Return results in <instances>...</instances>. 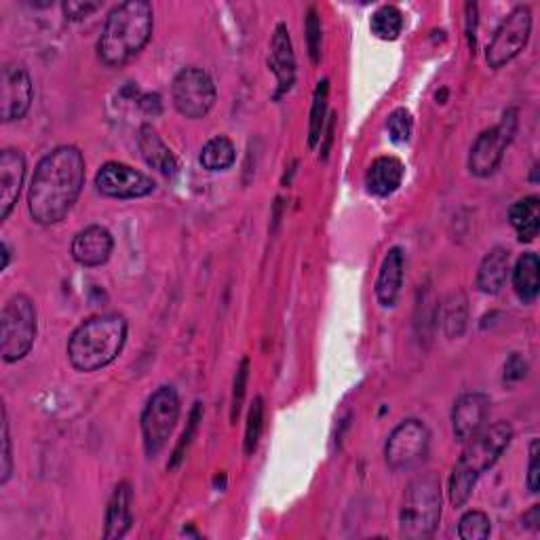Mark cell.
Segmentation results:
<instances>
[{"label": "cell", "mask_w": 540, "mask_h": 540, "mask_svg": "<svg viewBox=\"0 0 540 540\" xmlns=\"http://www.w3.org/2000/svg\"><path fill=\"white\" fill-rule=\"evenodd\" d=\"M87 165L83 152L64 144L38 161L28 190V211L36 224L53 226L62 222L79 201Z\"/></svg>", "instance_id": "cell-1"}, {"label": "cell", "mask_w": 540, "mask_h": 540, "mask_svg": "<svg viewBox=\"0 0 540 540\" xmlns=\"http://www.w3.org/2000/svg\"><path fill=\"white\" fill-rule=\"evenodd\" d=\"M154 30V11L146 0H127L114 7L102 28L98 57L108 68L129 64L150 41Z\"/></svg>", "instance_id": "cell-2"}, {"label": "cell", "mask_w": 540, "mask_h": 540, "mask_svg": "<svg viewBox=\"0 0 540 540\" xmlns=\"http://www.w3.org/2000/svg\"><path fill=\"white\" fill-rule=\"evenodd\" d=\"M513 439V427L509 422H494L486 424L484 429L477 431L467 443L465 452L450 475L448 498L454 509L465 507L473 494L477 479L492 469L498 458L509 448Z\"/></svg>", "instance_id": "cell-3"}, {"label": "cell", "mask_w": 540, "mask_h": 540, "mask_svg": "<svg viewBox=\"0 0 540 540\" xmlns=\"http://www.w3.org/2000/svg\"><path fill=\"white\" fill-rule=\"evenodd\" d=\"M127 319L117 313L83 321L68 340V359L76 372H98L110 365L127 342Z\"/></svg>", "instance_id": "cell-4"}, {"label": "cell", "mask_w": 540, "mask_h": 540, "mask_svg": "<svg viewBox=\"0 0 540 540\" xmlns=\"http://www.w3.org/2000/svg\"><path fill=\"white\" fill-rule=\"evenodd\" d=\"M441 484L433 473L416 477L405 490L399 511V532L403 538H431L441 522Z\"/></svg>", "instance_id": "cell-5"}, {"label": "cell", "mask_w": 540, "mask_h": 540, "mask_svg": "<svg viewBox=\"0 0 540 540\" xmlns=\"http://www.w3.org/2000/svg\"><path fill=\"white\" fill-rule=\"evenodd\" d=\"M38 317L34 302L17 294L7 300L0 313V357L5 363L22 361L34 346Z\"/></svg>", "instance_id": "cell-6"}, {"label": "cell", "mask_w": 540, "mask_h": 540, "mask_svg": "<svg viewBox=\"0 0 540 540\" xmlns=\"http://www.w3.org/2000/svg\"><path fill=\"white\" fill-rule=\"evenodd\" d=\"M180 412V395L173 387H167V384L148 397L140 420L144 452L148 458H154L167 446L173 429H176Z\"/></svg>", "instance_id": "cell-7"}, {"label": "cell", "mask_w": 540, "mask_h": 540, "mask_svg": "<svg viewBox=\"0 0 540 540\" xmlns=\"http://www.w3.org/2000/svg\"><path fill=\"white\" fill-rule=\"evenodd\" d=\"M431 433L422 420H403L393 429L384 446V458L395 473H408L418 469L429 456Z\"/></svg>", "instance_id": "cell-8"}, {"label": "cell", "mask_w": 540, "mask_h": 540, "mask_svg": "<svg viewBox=\"0 0 540 540\" xmlns=\"http://www.w3.org/2000/svg\"><path fill=\"white\" fill-rule=\"evenodd\" d=\"M517 133V110L509 108L503 119L492 129L481 131L469 154V171L477 178H490L505 159V152L511 146Z\"/></svg>", "instance_id": "cell-9"}, {"label": "cell", "mask_w": 540, "mask_h": 540, "mask_svg": "<svg viewBox=\"0 0 540 540\" xmlns=\"http://www.w3.org/2000/svg\"><path fill=\"white\" fill-rule=\"evenodd\" d=\"M218 91L203 68H182L171 85V100L186 119H203L214 108Z\"/></svg>", "instance_id": "cell-10"}, {"label": "cell", "mask_w": 540, "mask_h": 540, "mask_svg": "<svg viewBox=\"0 0 540 540\" xmlns=\"http://www.w3.org/2000/svg\"><path fill=\"white\" fill-rule=\"evenodd\" d=\"M532 32V11L528 5L515 7L498 26L486 49V60L490 68H503L524 51Z\"/></svg>", "instance_id": "cell-11"}, {"label": "cell", "mask_w": 540, "mask_h": 540, "mask_svg": "<svg viewBox=\"0 0 540 540\" xmlns=\"http://www.w3.org/2000/svg\"><path fill=\"white\" fill-rule=\"evenodd\" d=\"M95 188L108 199H142L152 195L154 182L138 169L110 161L95 173Z\"/></svg>", "instance_id": "cell-12"}, {"label": "cell", "mask_w": 540, "mask_h": 540, "mask_svg": "<svg viewBox=\"0 0 540 540\" xmlns=\"http://www.w3.org/2000/svg\"><path fill=\"white\" fill-rule=\"evenodd\" d=\"M34 100V85L24 66L5 64L0 72V119L13 123L24 119Z\"/></svg>", "instance_id": "cell-13"}, {"label": "cell", "mask_w": 540, "mask_h": 540, "mask_svg": "<svg viewBox=\"0 0 540 540\" xmlns=\"http://www.w3.org/2000/svg\"><path fill=\"white\" fill-rule=\"evenodd\" d=\"M490 414V397L486 393L462 395L452 408V431L460 443H467L477 431L486 427Z\"/></svg>", "instance_id": "cell-14"}, {"label": "cell", "mask_w": 540, "mask_h": 540, "mask_svg": "<svg viewBox=\"0 0 540 540\" xmlns=\"http://www.w3.org/2000/svg\"><path fill=\"white\" fill-rule=\"evenodd\" d=\"M112 249H114V239L110 235V230L100 224H93L74 235L70 254L74 262H79L81 266L95 268L110 260Z\"/></svg>", "instance_id": "cell-15"}, {"label": "cell", "mask_w": 540, "mask_h": 540, "mask_svg": "<svg viewBox=\"0 0 540 540\" xmlns=\"http://www.w3.org/2000/svg\"><path fill=\"white\" fill-rule=\"evenodd\" d=\"M26 178V159L15 148L0 152V218L7 220L13 211Z\"/></svg>", "instance_id": "cell-16"}, {"label": "cell", "mask_w": 540, "mask_h": 540, "mask_svg": "<svg viewBox=\"0 0 540 540\" xmlns=\"http://www.w3.org/2000/svg\"><path fill=\"white\" fill-rule=\"evenodd\" d=\"M268 66L277 79V98H281V95H285L296 83V53L285 24H279L275 28L273 41H270Z\"/></svg>", "instance_id": "cell-17"}, {"label": "cell", "mask_w": 540, "mask_h": 540, "mask_svg": "<svg viewBox=\"0 0 540 540\" xmlns=\"http://www.w3.org/2000/svg\"><path fill=\"white\" fill-rule=\"evenodd\" d=\"M511 254L505 247H492L490 252L484 256L477 270L475 285L479 292L496 296L500 289L505 287L509 270H511Z\"/></svg>", "instance_id": "cell-18"}, {"label": "cell", "mask_w": 540, "mask_h": 540, "mask_svg": "<svg viewBox=\"0 0 540 540\" xmlns=\"http://www.w3.org/2000/svg\"><path fill=\"white\" fill-rule=\"evenodd\" d=\"M131 505H133V490L127 481H123V484L114 488V492L108 500L104 538H108V540L123 538L131 530V524H133Z\"/></svg>", "instance_id": "cell-19"}, {"label": "cell", "mask_w": 540, "mask_h": 540, "mask_svg": "<svg viewBox=\"0 0 540 540\" xmlns=\"http://www.w3.org/2000/svg\"><path fill=\"white\" fill-rule=\"evenodd\" d=\"M403 285V252L393 247L384 256L380 264V273L376 279V298L382 306H395Z\"/></svg>", "instance_id": "cell-20"}, {"label": "cell", "mask_w": 540, "mask_h": 540, "mask_svg": "<svg viewBox=\"0 0 540 540\" xmlns=\"http://www.w3.org/2000/svg\"><path fill=\"white\" fill-rule=\"evenodd\" d=\"M405 167L395 157H380L376 159L368 173H365V186L374 197H391L393 192L399 190L403 182Z\"/></svg>", "instance_id": "cell-21"}, {"label": "cell", "mask_w": 540, "mask_h": 540, "mask_svg": "<svg viewBox=\"0 0 540 540\" xmlns=\"http://www.w3.org/2000/svg\"><path fill=\"white\" fill-rule=\"evenodd\" d=\"M138 146L142 159L146 161L148 167L157 169L163 176H176L178 171V161L173 157V152L169 146L161 140V135L154 131L150 125H144L138 135Z\"/></svg>", "instance_id": "cell-22"}, {"label": "cell", "mask_w": 540, "mask_h": 540, "mask_svg": "<svg viewBox=\"0 0 540 540\" xmlns=\"http://www.w3.org/2000/svg\"><path fill=\"white\" fill-rule=\"evenodd\" d=\"M513 289L519 302L532 304L540 294V260L534 252L519 256L513 266Z\"/></svg>", "instance_id": "cell-23"}, {"label": "cell", "mask_w": 540, "mask_h": 540, "mask_svg": "<svg viewBox=\"0 0 540 540\" xmlns=\"http://www.w3.org/2000/svg\"><path fill=\"white\" fill-rule=\"evenodd\" d=\"M509 222L515 228L519 241L522 243L534 241L540 230V199L532 195L513 203L509 209Z\"/></svg>", "instance_id": "cell-24"}, {"label": "cell", "mask_w": 540, "mask_h": 540, "mask_svg": "<svg viewBox=\"0 0 540 540\" xmlns=\"http://www.w3.org/2000/svg\"><path fill=\"white\" fill-rule=\"evenodd\" d=\"M199 161L207 171H226L235 165L237 150L235 144L230 142L226 135H216L211 138L199 154Z\"/></svg>", "instance_id": "cell-25"}, {"label": "cell", "mask_w": 540, "mask_h": 540, "mask_svg": "<svg viewBox=\"0 0 540 540\" xmlns=\"http://www.w3.org/2000/svg\"><path fill=\"white\" fill-rule=\"evenodd\" d=\"M467 298L462 292L452 294L446 304L441 308V321H443V332L448 338H460L462 332L467 327Z\"/></svg>", "instance_id": "cell-26"}, {"label": "cell", "mask_w": 540, "mask_h": 540, "mask_svg": "<svg viewBox=\"0 0 540 540\" xmlns=\"http://www.w3.org/2000/svg\"><path fill=\"white\" fill-rule=\"evenodd\" d=\"M327 93H330V83H327V79H323L317 85L311 108V123H308V146L311 148H317V144L321 142L325 133V123L330 119V114H327Z\"/></svg>", "instance_id": "cell-27"}, {"label": "cell", "mask_w": 540, "mask_h": 540, "mask_svg": "<svg viewBox=\"0 0 540 540\" xmlns=\"http://www.w3.org/2000/svg\"><path fill=\"white\" fill-rule=\"evenodd\" d=\"M403 30V13L395 5H384L372 15V32L380 41H397Z\"/></svg>", "instance_id": "cell-28"}, {"label": "cell", "mask_w": 540, "mask_h": 540, "mask_svg": "<svg viewBox=\"0 0 540 540\" xmlns=\"http://www.w3.org/2000/svg\"><path fill=\"white\" fill-rule=\"evenodd\" d=\"M492 534V522L484 511H467L458 522V536L462 540H486Z\"/></svg>", "instance_id": "cell-29"}, {"label": "cell", "mask_w": 540, "mask_h": 540, "mask_svg": "<svg viewBox=\"0 0 540 540\" xmlns=\"http://www.w3.org/2000/svg\"><path fill=\"white\" fill-rule=\"evenodd\" d=\"M264 429V401L262 397H256L252 408H249L247 427H245V454L252 456L258 448V441Z\"/></svg>", "instance_id": "cell-30"}, {"label": "cell", "mask_w": 540, "mask_h": 540, "mask_svg": "<svg viewBox=\"0 0 540 540\" xmlns=\"http://www.w3.org/2000/svg\"><path fill=\"white\" fill-rule=\"evenodd\" d=\"M412 129H414V119H412L410 110L397 108V110H393V112L389 114L387 131H389L391 142H395V144H405V142L410 140Z\"/></svg>", "instance_id": "cell-31"}, {"label": "cell", "mask_w": 540, "mask_h": 540, "mask_svg": "<svg viewBox=\"0 0 540 540\" xmlns=\"http://www.w3.org/2000/svg\"><path fill=\"white\" fill-rule=\"evenodd\" d=\"M306 43H308V55H311L313 64H319L321 62V19L315 7L308 9V15H306Z\"/></svg>", "instance_id": "cell-32"}, {"label": "cell", "mask_w": 540, "mask_h": 540, "mask_svg": "<svg viewBox=\"0 0 540 540\" xmlns=\"http://www.w3.org/2000/svg\"><path fill=\"white\" fill-rule=\"evenodd\" d=\"M0 429H3V454H0V484H7L13 473V450H11V431H9V418H7V408H3V422H0Z\"/></svg>", "instance_id": "cell-33"}, {"label": "cell", "mask_w": 540, "mask_h": 540, "mask_svg": "<svg viewBox=\"0 0 540 540\" xmlns=\"http://www.w3.org/2000/svg\"><path fill=\"white\" fill-rule=\"evenodd\" d=\"M201 416H203V412H201V403H195V408H192L190 418H188V427H186V431L182 433V439H180V443H178V448H176V452H173V458H171V462H169V469H176V467L180 465V460L184 458L186 448L190 446L192 435H195V431H197V427H199Z\"/></svg>", "instance_id": "cell-34"}, {"label": "cell", "mask_w": 540, "mask_h": 540, "mask_svg": "<svg viewBox=\"0 0 540 540\" xmlns=\"http://www.w3.org/2000/svg\"><path fill=\"white\" fill-rule=\"evenodd\" d=\"M247 380H249V359L243 357L239 370H237V376H235V389H233V405H230V420H237L239 412H241V405H243V399H245V391H247Z\"/></svg>", "instance_id": "cell-35"}, {"label": "cell", "mask_w": 540, "mask_h": 540, "mask_svg": "<svg viewBox=\"0 0 540 540\" xmlns=\"http://www.w3.org/2000/svg\"><path fill=\"white\" fill-rule=\"evenodd\" d=\"M102 5L100 3H91V0H66V3L62 5L64 9V15L68 19H72V22H81V19H87L91 13L98 11Z\"/></svg>", "instance_id": "cell-36"}, {"label": "cell", "mask_w": 540, "mask_h": 540, "mask_svg": "<svg viewBox=\"0 0 540 540\" xmlns=\"http://www.w3.org/2000/svg\"><path fill=\"white\" fill-rule=\"evenodd\" d=\"M538 458H540V443H538V439H532V443H530V462H528V479H526L530 494H538V488H540Z\"/></svg>", "instance_id": "cell-37"}, {"label": "cell", "mask_w": 540, "mask_h": 540, "mask_svg": "<svg viewBox=\"0 0 540 540\" xmlns=\"http://www.w3.org/2000/svg\"><path fill=\"white\" fill-rule=\"evenodd\" d=\"M526 372H528V363L524 361V357L519 353H513L509 361L505 363V382L515 384L519 380H524Z\"/></svg>", "instance_id": "cell-38"}, {"label": "cell", "mask_w": 540, "mask_h": 540, "mask_svg": "<svg viewBox=\"0 0 540 540\" xmlns=\"http://www.w3.org/2000/svg\"><path fill=\"white\" fill-rule=\"evenodd\" d=\"M467 11V36H469V43L471 47L475 49V28H477V5L475 3H467L465 7Z\"/></svg>", "instance_id": "cell-39"}, {"label": "cell", "mask_w": 540, "mask_h": 540, "mask_svg": "<svg viewBox=\"0 0 540 540\" xmlns=\"http://www.w3.org/2000/svg\"><path fill=\"white\" fill-rule=\"evenodd\" d=\"M524 524L532 526L534 530L538 528V524H540V507H538V505H534V507L524 515Z\"/></svg>", "instance_id": "cell-40"}, {"label": "cell", "mask_w": 540, "mask_h": 540, "mask_svg": "<svg viewBox=\"0 0 540 540\" xmlns=\"http://www.w3.org/2000/svg\"><path fill=\"white\" fill-rule=\"evenodd\" d=\"M0 249H3V270H7L9 262H11V249H9V243L3 241V245H0Z\"/></svg>", "instance_id": "cell-41"}]
</instances>
